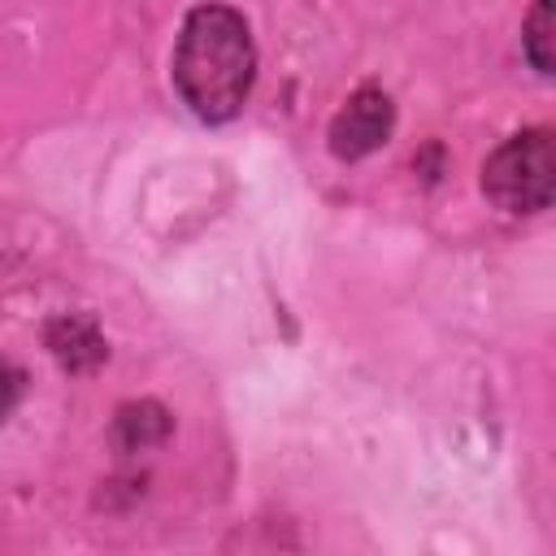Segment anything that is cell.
Returning <instances> with one entry per match:
<instances>
[{
  "label": "cell",
  "instance_id": "1",
  "mask_svg": "<svg viewBox=\"0 0 556 556\" xmlns=\"http://www.w3.org/2000/svg\"><path fill=\"white\" fill-rule=\"evenodd\" d=\"M256 74V48L248 22L226 4H200L187 13L174 48V87L204 117L226 122L243 109Z\"/></svg>",
  "mask_w": 556,
  "mask_h": 556
},
{
  "label": "cell",
  "instance_id": "2",
  "mask_svg": "<svg viewBox=\"0 0 556 556\" xmlns=\"http://www.w3.org/2000/svg\"><path fill=\"white\" fill-rule=\"evenodd\" d=\"M552 182H556V148H552V130L547 126L513 135L482 165L486 195L500 208H508V213H539V208H547L552 204Z\"/></svg>",
  "mask_w": 556,
  "mask_h": 556
},
{
  "label": "cell",
  "instance_id": "3",
  "mask_svg": "<svg viewBox=\"0 0 556 556\" xmlns=\"http://www.w3.org/2000/svg\"><path fill=\"white\" fill-rule=\"evenodd\" d=\"M391 135V100L378 87H361L334 117L330 126V148L343 161H356L365 152H374L378 143H387Z\"/></svg>",
  "mask_w": 556,
  "mask_h": 556
},
{
  "label": "cell",
  "instance_id": "4",
  "mask_svg": "<svg viewBox=\"0 0 556 556\" xmlns=\"http://www.w3.org/2000/svg\"><path fill=\"white\" fill-rule=\"evenodd\" d=\"M526 52L539 74H552V0H539L526 22Z\"/></svg>",
  "mask_w": 556,
  "mask_h": 556
},
{
  "label": "cell",
  "instance_id": "5",
  "mask_svg": "<svg viewBox=\"0 0 556 556\" xmlns=\"http://www.w3.org/2000/svg\"><path fill=\"white\" fill-rule=\"evenodd\" d=\"M17 395H22V374H17L9 361H0V421L13 413Z\"/></svg>",
  "mask_w": 556,
  "mask_h": 556
}]
</instances>
